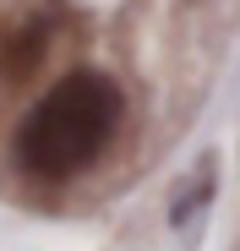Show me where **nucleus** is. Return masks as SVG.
<instances>
[{"label":"nucleus","instance_id":"obj_1","mask_svg":"<svg viewBox=\"0 0 240 251\" xmlns=\"http://www.w3.org/2000/svg\"><path fill=\"white\" fill-rule=\"evenodd\" d=\"M120 126V88L104 71H71L17 126V164L38 180L88 170Z\"/></svg>","mask_w":240,"mask_h":251}]
</instances>
